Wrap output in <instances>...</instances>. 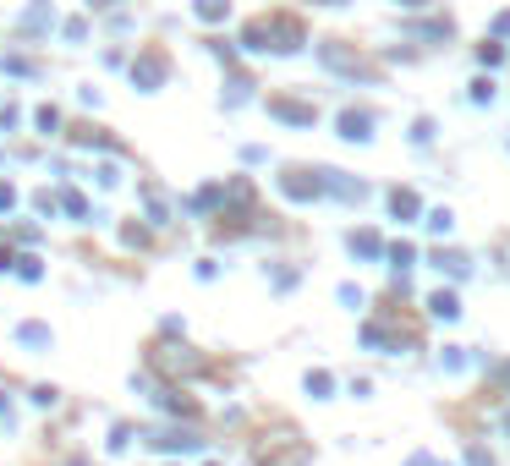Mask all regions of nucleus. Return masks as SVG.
<instances>
[{
    "instance_id": "6e6552de",
    "label": "nucleus",
    "mask_w": 510,
    "mask_h": 466,
    "mask_svg": "<svg viewBox=\"0 0 510 466\" xmlns=\"http://www.w3.org/2000/svg\"><path fill=\"white\" fill-rule=\"evenodd\" d=\"M88 6H116V0H88Z\"/></svg>"
},
{
    "instance_id": "20e7f679",
    "label": "nucleus",
    "mask_w": 510,
    "mask_h": 466,
    "mask_svg": "<svg viewBox=\"0 0 510 466\" xmlns=\"http://www.w3.org/2000/svg\"><path fill=\"white\" fill-rule=\"evenodd\" d=\"M198 17H204V22H225V17H231V0H198Z\"/></svg>"
},
{
    "instance_id": "7ed1b4c3",
    "label": "nucleus",
    "mask_w": 510,
    "mask_h": 466,
    "mask_svg": "<svg viewBox=\"0 0 510 466\" xmlns=\"http://www.w3.org/2000/svg\"><path fill=\"white\" fill-rule=\"evenodd\" d=\"M22 28H28V33H44V28H50V0H33V11H22Z\"/></svg>"
},
{
    "instance_id": "0eeeda50",
    "label": "nucleus",
    "mask_w": 510,
    "mask_h": 466,
    "mask_svg": "<svg viewBox=\"0 0 510 466\" xmlns=\"http://www.w3.org/2000/svg\"><path fill=\"white\" fill-rule=\"evenodd\" d=\"M401 6H428V0H401Z\"/></svg>"
},
{
    "instance_id": "f257e3e1",
    "label": "nucleus",
    "mask_w": 510,
    "mask_h": 466,
    "mask_svg": "<svg viewBox=\"0 0 510 466\" xmlns=\"http://www.w3.org/2000/svg\"><path fill=\"white\" fill-rule=\"evenodd\" d=\"M154 83H165V61L160 55H143V61H138V88L154 93Z\"/></svg>"
},
{
    "instance_id": "39448f33",
    "label": "nucleus",
    "mask_w": 510,
    "mask_h": 466,
    "mask_svg": "<svg viewBox=\"0 0 510 466\" xmlns=\"http://www.w3.org/2000/svg\"><path fill=\"white\" fill-rule=\"evenodd\" d=\"M61 33H66V39H72V44H77V39H88V22H82V17H77V22H66Z\"/></svg>"
},
{
    "instance_id": "423d86ee",
    "label": "nucleus",
    "mask_w": 510,
    "mask_h": 466,
    "mask_svg": "<svg viewBox=\"0 0 510 466\" xmlns=\"http://www.w3.org/2000/svg\"><path fill=\"white\" fill-rule=\"evenodd\" d=\"M494 33H510V11H505V17H499V22H494Z\"/></svg>"
},
{
    "instance_id": "f03ea898",
    "label": "nucleus",
    "mask_w": 510,
    "mask_h": 466,
    "mask_svg": "<svg viewBox=\"0 0 510 466\" xmlns=\"http://www.w3.org/2000/svg\"><path fill=\"white\" fill-rule=\"evenodd\" d=\"M367 127H373V115H367V110H346V115H340V132H346L351 143H362Z\"/></svg>"
}]
</instances>
